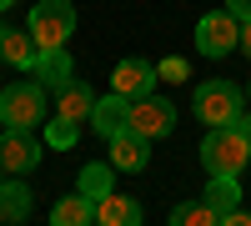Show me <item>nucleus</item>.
Instances as JSON below:
<instances>
[{
    "mask_svg": "<svg viewBox=\"0 0 251 226\" xmlns=\"http://www.w3.org/2000/svg\"><path fill=\"white\" fill-rule=\"evenodd\" d=\"M251 161V141H246V131L236 126H211L206 131V141H201V166H206V176H241V166Z\"/></svg>",
    "mask_w": 251,
    "mask_h": 226,
    "instance_id": "nucleus-1",
    "label": "nucleus"
},
{
    "mask_svg": "<svg viewBox=\"0 0 251 226\" xmlns=\"http://www.w3.org/2000/svg\"><path fill=\"white\" fill-rule=\"evenodd\" d=\"M0 121L5 131H35L50 121V106H46V91L35 80H15V86L0 91Z\"/></svg>",
    "mask_w": 251,
    "mask_h": 226,
    "instance_id": "nucleus-2",
    "label": "nucleus"
},
{
    "mask_svg": "<svg viewBox=\"0 0 251 226\" xmlns=\"http://www.w3.org/2000/svg\"><path fill=\"white\" fill-rule=\"evenodd\" d=\"M191 111L206 121V126H231V121H241V111H246V96L231 86V80H206V86H196Z\"/></svg>",
    "mask_w": 251,
    "mask_h": 226,
    "instance_id": "nucleus-3",
    "label": "nucleus"
},
{
    "mask_svg": "<svg viewBox=\"0 0 251 226\" xmlns=\"http://www.w3.org/2000/svg\"><path fill=\"white\" fill-rule=\"evenodd\" d=\"M25 25H30L40 50H55V46H66L71 30H75V5H71V0H40Z\"/></svg>",
    "mask_w": 251,
    "mask_h": 226,
    "instance_id": "nucleus-4",
    "label": "nucleus"
},
{
    "mask_svg": "<svg viewBox=\"0 0 251 226\" xmlns=\"http://www.w3.org/2000/svg\"><path fill=\"white\" fill-rule=\"evenodd\" d=\"M196 50H201L206 60H221V55L241 50V20H236L231 10L201 15V20H196Z\"/></svg>",
    "mask_w": 251,
    "mask_h": 226,
    "instance_id": "nucleus-5",
    "label": "nucleus"
},
{
    "mask_svg": "<svg viewBox=\"0 0 251 226\" xmlns=\"http://www.w3.org/2000/svg\"><path fill=\"white\" fill-rule=\"evenodd\" d=\"M131 131L146 136V141L171 136V131H176V106H171V100H161L156 91H151V96H136V100H131Z\"/></svg>",
    "mask_w": 251,
    "mask_h": 226,
    "instance_id": "nucleus-6",
    "label": "nucleus"
},
{
    "mask_svg": "<svg viewBox=\"0 0 251 226\" xmlns=\"http://www.w3.org/2000/svg\"><path fill=\"white\" fill-rule=\"evenodd\" d=\"M156 80H161V71L151 66V60H136V55H126L121 66L111 71V91H121V96H151L156 91Z\"/></svg>",
    "mask_w": 251,
    "mask_h": 226,
    "instance_id": "nucleus-7",
    "label": "nucleus"
},
{
    "mask_svg": "<svg viewBox=\"0 0 251 226\" xmlns=\"http://www.w3.org/2000/svg\"><path fill=\"white\" fill-rule=\"evenodd\" d=\"M91 126H96V136H121V131H131V96H121V91H111V96H100L96 100V111H91Z\"/></svg>",
    "mask_w": 251,
    "mask_h": 226,
    "instance_id": "nucleus-8",
    "label": "nucleus"
},
{
    "mask_svg": "<svg viewBox=\"0 0 251 226\" xmlns=\"http://www.w3.org/2000/svg\"><path fill=\"white\" fill-rule=\"evenodd\" d=\"M0 166H5L10 176H25L40 166V146L30 131H5V141H0Z\"/></svg>",
    "mask_w": 251,
    "mask_h": 226,
    "instance_id": "nucleus-9",
    "label": "nucleus"
},
{
    "mask_svg": "<svg viewBox=\"0 0 251 226\" xmlns=\"http://www.w3.org/2000/svg\"><path fill=\"white\" fill-rule=\"evenodd\" d=\"M35 55H40V46H35L30 25L25 30H20V25H0V60H5V66L35 71Z\"/></svg>",
    "mask_w": 251,
    "mask_h": 226,
    "instance_id": "nucleus-10",
    "label": "nucleus"
},
{
    "mask_svg": "<svg viewBox=\"0 0 251 226\" xmlns=\"http://www.w3.org/2000/svg\"><path fill=\"white\" fill-rule=\"evenodd\" d=\"M91 111H96V96H91L86 80H75V75H71L66 86H55V116H71V121H80V126H86Z\"/></svg>",
    "mask_w": 251,
    "mask_h": 226,
    "instance_id": "nucleus-11",
    "label": "nucleus"
},
{
    "mask_svg": "<svg viewBox=\"0 0 251 226\" xmlns=\"http://www.w3.org/2000/svg\"><path fill=\"white\" fill-rule=\"evenodd\" d=\"M106 146H111V166H116V171H146V161H151V151H146L151 141H146V136H136V131L111 136Z\"/></svg>",
    "mask_w": 251,
    "mask_h": 226,
    "instance_id": "nucleus-12",
    "label": "nucleus"
},
{
    "mask_svg": "<svg viewBox=\"0 0 251 226\" xmlns=\"http://www.w3.org/2000/svg\"><path fill=\"white\" fill-rule=\"evenodd\" d=\"M141 216H146L141 201H131L126 191H106L96 201V221L100 226H141Z\"/></svg>",
    "mask_w": 251,
    "mask_h": 226,
    "instance_id": "nucleus-13",
    "label": "nucleus"
},
{
    "mask_svg": "<svg viewBox=\"0 0 251 226\" xmlns=\"http://www.w3.org/2000/svg\"><path fill=\"white\" fill-rule=\"evenodd\" d=\"M50 221L55 226H96V201L86 191H71V196H60L50 206Z\"/></svg>",
    "mask_w": 251,
    "mask_h": 226,
    "instance_id": "nucleus-14",
    "label": "nucleus"
},
{
    "mask_svg": "<svg viewBox=\"0 0 251 226\" xmlns=\"http://www.w3.org/2000/svg\"><path fill=\"white\" fill-rule=\"evenodd\" d=\"M71 71H75V66H71V50H66V46L35 55V75H40V86H66Z\"/></svg>",
    "mask_w": 251,
    "mask_h": 226,
    "instance_id": "nucleus-15",
    "label": "nucleus"
},
{
    "mask_svg": "<svg viewBox=\"0 0 251 226\" xmlns=\"http://www.w3.org/2000/svg\"><path fill=\"white\" fill-rule=\"evenodd\" d=\"M206 201H211V211L226 221V216L241 206V181L236 176H211V181H206Z\"/></svg>",
    "mask_w": 251,
    "mask_h": 226,
    "instance_id": "nucleus-16",
    "label": "nucleus"
},
{
    "mask_svg": "<svg viewBox=\"0 0 251 226\" xmlns=\"http://www.w3.org/2000/svg\"><path fill=\"white\" fill-rule=\"evenodd\" d=\"M30 216V191L25 181H0V221H25Z\"/></svg>",
    "mask_w": 251,
    "mask_h": 226,
    "instance_id": "nucleus-17",
    "label": "nucleus"
},
{
    "mask_svg": "<svg viewBox=\"0 0 251 226\" xmlns=\"http://www.w3.org/2000/svg\"><path fill=\"white\" fill-rule=\"evenodd\" d=\"M75 191H86L91 201H100L106 191H116V166H111V161H106V166H100V161L80 166V181H75Z\"/></svg>",
    "mask_w": 251,
    "mask_h": 226,
    "instance_id": "nucleus-18",
    "label": "nucleus"
},
{
    "mask_svg": "<svg viewBox=\"0 0 251 226\" xmlns=\"http://www.w3.org/2000/svg\"><path fill=\"white\" fill-rule=\"evenodd\" d=\"M166 221H171V226H216L221 216L211 211V201H176V206H171V216H166Z\"/></svg>",
    "mask_w": 251,
    "mask_h": 226,
    "instance_id": "nucleus-19",
    "label": "nucleus"
},
{
    "mask_svg": "<svg viewBox=\"0 0 251 226\" xmlns=\"http://www.w3.org/2000/svg\"><path fill=\"white\" fill-rule=\"evenodd\" d=\"M75 136H80V121L55 116V111H50V121H46V146H50V151H71V146H75Z\"/></svg>",
    "mask_w": 251,
    "mask_h": 226,
    "instance_id": "nucleus-20",
    "label": "nucleus"
},
{
    "mask_svg": "<svg viewBox=\"0 0 251 226\" xmlns=\"http://www.w3.org/2000/svg\"><path fill=\"white\" fill-rule=\"evenodd\" d=\"M156 71H161V80H166V86H181V80H186V75H191V66H186V60H181V55H171V60H161V66H156Z\"/></svg>",
    "mask_w": 251,
    "mask_h": 226,
    "instance_id": "nucleus-21",
    "label": "nucleus"
},
{
    "mask_svg": "<svg viewBox=\"0 0 251 226\" xmlns=\"http://www.w3.org/2000/svg\"><path fill=\"white\" fill-rule=\"evenodd\" d=\"M226 10H231L236 20H251V0H226Z\"/></svg>",
    "mask_w": 251,
    "mask_h": 226,
    "instance_id": "nucleus-22",
    "label": "nucleus"
},
{
    "mask_svg": "<svg viewBox=\"0 0 251 226\" xmlns=\"http://www.w3.org/2000/svg\"><path fill=\"white\" fill-rule=\"evenodd\" d=\"M221 226H251V211H241V206H236V211H231V216H226Z\"/></svg>",
    "mask_w": 251,
    "mask_h": 226,
    "instance_id": "nucleus-23",
    "label": "nucleus"
},
{
    "mask_svg": "<svg viewBox=\"0 0 251 226\" xmlns=\"http://www.w3.org/2000/svg\"><path fill=\"white\" fill-rule=\"evenodd\" d=\"M241 50L251 55V20H241Z\"/></svg>",
    "mask_w": 251,
    "mask_h": 226,
    "instance_id": "nucleus-24",
    "label": "nucleus"
},
{
    "mask_svg": "<svg viewBox=\"0 0 251 226\" xmlns=\"http://www.w3.org/2000/svg\"><path fill=\"white\" fill-rule=\"evenodd\" d=\"M236 126L246 131V141H251V111H241V121H236Z\"/></svg>",
    "mask_w": 251,
    "mask_h": 226,
    "instance_id": "nucleus-25",
    "label": "nucleus"
},
{
    "mask_svg": "<svg viewBox=\"0 0 251 226\" xmlns=\"http://www.w3.org/2000/svg\"><path fill=\"white\" fill-rule=\"evenodd\" d=\"M10 5H15V0H0V10H10Z\"/></svg>",
    "mask_w": 251,
    "mask_h": 226,
    "instance_id": "nucleus-26",
    "label": "nucleus"
},
{
    "mask_svg": "<svg viewBox=\"0 0 251 226\" xmlns=\"http://www.w3.org/2000/svg\"><path fill=\"white\" fill-rule=\"evenodd\" d=\"M0 131H5V121H0Z\"/></svg>",
    "mask_w": 251,
    "mask_h": 226,
    "instance_id": "nucleus-27",
    "label": "nucleus"
},
{
    "mask_svg": "<svg viewBox=\"0 0 251 226\" xmlns=\"http://www.w3.org/2000/svg\"><path fill=\"white\" fill-rule=\"evenodd\" d=\"M246 96H251V86H246Z\"/></svg>",
    "mask_w": 251,
    "mask_h": 226,
    "instance_id": "nucleus-28",
    "label": "nucleus"
},
{
    "mask_svg": "<svg viewBox=\"0 0 251 226\" xmlns=\"http://www.w3.org/2000/svg\"><path fill=\"white\" fill-rule=\"evenodd\" d=\"M0 171H5V166H0Z\"/></svg>",
    "mask_w": 251,
    "mask_h": 226,
    "instance_id": "nucleus-29",
    "label": "nucleus"
}]
</instances>
